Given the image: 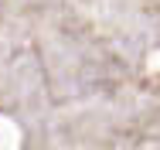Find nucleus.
<instances>
[]
</instances>
